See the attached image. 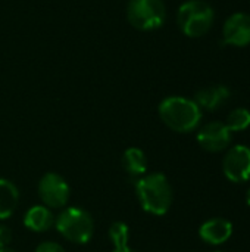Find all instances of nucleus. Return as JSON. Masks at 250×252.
<instances>
[{"label": "nucleus", "mask_w": 250, "mask_h": 252, "mask_svg": "<svg viewBox=\"0 0 250 252\" xmlns=\"http://www.w3.org/2000/svg\"><path fill=\"white\" fill-rule=\"evenodd\" d=\"M136 193L141 208L153 216H165L174 199L172 186L162 173H153L137 179Z\"/></svg>", "instance_id": "nucleus-1"}, {"label": "nucleus", "mask_w": 250, "mask_h": 252, "mask_svg": "<svg viewBox=\"0 0 250 252\" xmlns=\"http://www.w3.org/2000/svg\"><path fill=\"white\" fill-rule=\"evenodd\" d=\"M55 216L46 205H34L31 207L24 217V224L27 229L35 233L47 232L52 226H55Z\"/></svg>", "instance_id": "nucleus-12"}, {"label": "nucleus", "mask_w": 250, "mask_h": 252, "mask_svg": "<svg viewBox=\"0 0 250 252\" xmlns=\"http://www.w3.org/2000/svg\"><path fill=\"white\" fill-rule=\"evenodd\" d=\"M230 96L231 93L228 87L218 84V86H209V87L199 90L194 96V102L199 105L200 109L217 111L230 99Z\"/></svg>", "instance_id": "nucleus-11"}, {"label": "nucleus", "mask_w": 250, "mask_h": 252, "mask_svg": "<svg viewBox=\"0 0 250 252\" xmlns=\"http://www.w3.org/2000/svg\"><path fill=\"white\" fill-rule=\"evenodd\" d=\"M35 252H65V250H63L59 244L47 241V242H41V244L35 248Z\"/></svg>", "instance_id": "nucleus-18"}, {"label": "nucleus", "mask_w": 250, "mask_h": 252, "mask_svg": "<svg viewBox=\"0 0 250 252\" xmlns=\"http://www.w3.org/2000/svg\"><path fill=\"white\" fill-rule=\"evenodd\" d=\"M159 117L167 127L177 133L194 131L202 121L199 105L183 96H169L159 103Z\"/></svg>", "instance_id": "nucleus-2"}, {"label": "nucleus", "mask_w": 250, "mask_h": 252, "mask_svg": "<svg viewBox=\"0 0 250 252\" xmlns=\"http://www.w3.org/2000/svg\"><path fill=\"white\" fill-rule=\"evenodd\" d=\"M246 202H248V205L250 207V189L248 190V193H246Z\"/></svg>", "instance_id": "nucleus-20"}, {"label": "nucleus", "mask_w": 250, "mask_h": 252, "mask_svg": "<svg viewBox=\"0 0 250 252\" xmlns=\"http://www.w3.org/2000/svg\"><path fill=\"white\" fill-rule=\"evenodd\" d=\"M12 238H13L12 230L7 226L0 224V250L1 248H7V245L12 242Z\"/></svg>", "instance_id": "nucleus-17"}, {"label": "nucleus", "mask_w": 250, "mask_h": 252, "mask_svg": "<svg viewBox=\"0 0 250 252\" xmlns=\"http://www.w3.org/2000/svg\"><path fill=\"white\" fill-rule=\"evenodd\" d=\"M122 167L125 173L131 177H143L147 170L146 154L139 148H128L122 157Z\"/></svg>", "instance_id": "nucleus-14"}, {"label": "nucleus", "mask_w": 250, "mask_h": 252, "mask_svg": "<svg viewBox=\"0 0 250 252\" xmlns=\"http://www.w3.org/2000/svg\"><path fill=\"white\" fill-rule=\"evenodd\" d=\"M231 235H233L231 221L221 217L205 221L199 229L200 239L209 245H222L231 238Z\"/></svg>", "instance_id": "nucleus-10"}, {"label": "nucleus", "mask_w": 250, "mask_h": 252, "mask_svg": "<svg viewBox=\"0 0 250 252\" xmlns=\"http://www.w3.org/2000/svg\"><path fill=\"white\" fill-rule=\"evenodd\" d=\"M222 171L233 183L250 180V148L236 145L230 148L222 159Z\"/></svg>", "instance_id": "nucleus-7"}, {"label": "nucleus", "mask_w": 250, "mask_h": 252, "mask_svg": "<svg viewBox=\"0 0 250 252\" xmlns=\"http://www.w3.org/2000/svg\"><path fill=\"white\" fill-rule=\"evenodd\" d=\"M109 238L115 247V250L119 248H127L128 241H130V229L125 223L122 221H115L109 227Z\"/></svg>", "instance_id": "nucleus-16"}, {"label": "nucleus", "mask_w": 250, "mask_h": 252, "mask_svg": "<svg viewBox=\"0 0 250 252\" xmlns=\"http://www.w3.org/2000/svg\"><path fill=\"white\" fill-rule=\"evenodd\" d=\"M19 202L18 188L7 179H0V220L9 219Z\"/></svg>", "instance_id": "nucleus-13"}, {"label": "nucleus", "mask_w": 250, "mask_h": 252, "mask_svg": "<svg viewBox=\"0 0 250 252\" xmlns=\"http://www.w3.org/2000/svg\"><path fill=\"white\" fill-rule=\"evenodd\" d=\"M38 195L47 208H62L69 201L71 189L62 176L47 173L38 183Z\"/></svg>", "instance_id": "nucleus-6"}, {"label": "nucleus", "mask_w": 250, "mask_h": 252, "mask_svg": "<svg viewBox=\"0 0 250 252\" xmlns=\"http://www.w3.org/2000/svg\"><path fill=\"white\" fill-rule=\"evenodd\" d=\"M222 38L228 46L245 47L250 44V15L237 12L228 16L222 27Z\"/></svg>", "instance_id": "nucleus-9"}, {"label": "nucleus", "mask_w": 250, "mask_h": 252, "mask_svg": "<svg viewBox=\"0 0 250 252\" xmlns=\"http://www.w3.org/2000/svg\"><path fill=\"white\" fill-rule=\"evenodd\" d=\"M55 227L65 239L80 245L90 242L94 233L93 217L88 211L78 207L63 210L55 219Z\"/></svg>", "instance_id": "nucleus-3"}, {"label": "nucleus", "mask_w": 250, "mask_h": 252, "mask_svg": "<svg viewBox=\"0 0 250 252\" xmlns=\"http://www.w3.org/2000/svg\"><path fill=\"white\" fill-rule=\"evenodd\" d=\"M0 252H16V251H13V250H9V248H1V250H0Z\"/></svg>", "instance_id": "nucleus-21"}, {"label": "nucleus", "mask_w": 250, "mask_h": 252, "mask_svg": "<svg viewBox=\"0 0 250 252\" xmlns=\"http://www.w3.org/2000/svg\"><path fill=\"white\" fill-rule=\"evenodd\" d=\"M214 19V9L203 0H189L183 3L177 15V22L183 34L193 38L205 35L211 30Z\"/></svg>", "instance_id": "nucleus-4"}, {"label": "nucleus", "mask_w": 250, "mask_h": 252, "mask_svg": "<svg viewBox=\"0 0 250 252\" xmlns=\"http://www.w3.org/2000/svg\"><path fill=\"white\" fill-rule=\"evenodd\" d=\"M227 128L233 131H243L250 127V111L246 108H236L231 111L224 123Z\"/></svg>", "instance_id": "nucleus-15"}, {"label": "nucleus", "mask_w": 250, "mask_h": 252, "mask_svg": "<svg viewBox=\"0 0 250 252\" xmlns=\"http://www.w3.org/2000/svg\"><path fill=\"white\" fill-rule=\"evenodd\" d=\"M212 252H222V251H212Z\"/></svg>", "instance_id": "nucleus-22"}, {"label": "nucleus", "mask_w": 250, "mask_h": 252, "mask_svg": "<svg viewBox=\"0 0 250 252\" xmlns=\"http://www.w3.org/2000/svg\"><path fill=\"white\" fill-rule=\"evenodd\" d=\"M128 22L140 31H153L164 25L167 7L162 0H130Z\"/></svg>", "instance_id": "nucleus-5"}, {"label": "nucleus", "mask_w": 250, "mask_h": 252, "mask_svg": "<svg viewBox=\"0 0 250 252\" xmlns=\"http://www.w3.org/2000/svg\"><path fill=\"white\" fill-rule=\"evenodd\" d=\"M113 252H136V251L127 247V248H119V250H113Z\"/></svg>", "instance_id": "nucleus-19"}, {"label": "nucleus", "mask_w": 250, "mask_h": 252, "mask_svg": "<svg viewBox=\"0 0 250 252\" xmlns=\"http://www.w3.org/2000/svg\"><path fill=\"white\" fill-rule=\"evenodd\" d=\"M231 140H233L231 131L221 121H211L205 124L197 133V142L202 146V149L212 154H218L228 149Z\"/></svg>", "instance_id": "nucleus-8"}]
</instances>
